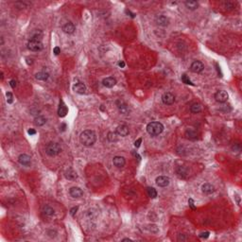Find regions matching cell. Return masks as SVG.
I'll list each match as a JSON object with an SVG mask.
<instances>
[{"label": "cell", "instance_id": "obj_37", "mask_svg": "<svg viewBox=\"0 0 242 242\" xmlns=\"http://www.w3.org/2000/svg\"><path fill=\"white\" fill-rule=\"evenodd\" d=\"M10 85L12 86V88H15L16 85H17V81L15 80H12L11 81H10Z\"/></svg>", "mask_w": 242, "mask_h": 242}, {"label": "cell", "instance_id": "obj_34", "mask_svg": "<svg viewBox=\"0 0 242 242\" xmlns=\"http://www.w3.org/2000/svg\"><path fill=\"white\" fill-rule=\"evenodd\" d=\"M53 53L55 54V55H59V54L61 53V48L59 46H55L53 49Z\"/></svg>", "mask_w": 242, "mask_h": 242}, {"label": "cell", "instance_id": "obj_21", "mask_svg": "<svg viewBox=\"0 0 242 242\" xmlns=\"http://www.w3.org/2000/svg\"><path fill=\"white\" fill-rule=\"evenodd\" d=\"M42 212L44 215H46V216L47 217H51V216H53L54 214H55V211H54V209L52 208V207H50L48 205H45L43 207V209H42Z\"/></svg>", "mask_w": 242, "mask_h": 242}, {"label": "cell", "instance_id": "obj_16", "mask_svg": "<svg viewBox=\"0 0 242 242\" xmlns=\"http://www.w3.org/2000/svg\"><path fill=\"white\" fill-rule=\"evenodd\" d=\"M129 128L126 125H120L117 128V134L120 136H127L129 134Z\"/></svg>", "mask_w": 242, "mask_h": 242}, {"label": "cell", "instance_id": "obj_13", "mask_svg": "<svg viewBox=\"0 0 242 242\" xmlns=\"http://www.w3.org/2000/svg\"><path fill=\"white\" fill-rule=\"evenodd\" d=\"M64 176H65V178L67 180H70V181H75L78 178V175H77V172L75 171L73 168H69L68 169H66L65 173H64Z\"/></svg>", "mask_w": 242, "mask_h": 242}, {"label": "cell", "instance_id": "obj_42", "mask_svg": "<svg viewBox=\"0 0 242 242\" xmlns=\"http://www.w3.org/2000/svg\"><path fill=\"white\" fill-rule=\"evenodd\" d=\"M61 130H62V131L63 132V131H65V129H66V124H64V123H63L62 125H61Z\"/></svg>", "mask_w": 242, "mask_h": 242}, {"label": "cell", "instance_id": "obj_23", "mask_svg": "<svg viewBox=\"0 0 242 242\" xmlns=\"http://www.w3.org/2000/svg\"><path fill=\"white\" fill-rule=\"evenodd\" d=\"M185 136L189 139H196L198 137V132L194 129H188L185 132Z\"/></svg>", "mask_w": 242, "mask_h": 242}, {"label": "cell", "instance_id": "obj_30", "mask_svg": "<svg viewBox=\"0 0 242 242\" xmlns=\"http://www.w3.org/2000/svg\"><path fill=\"white\" fill-rule=\"evenodd\" d=\"M107 138H108V140L110 141V142H115V141H117V132H109Z\"/></svg>", "mask_w": 242, "mask_h": 242}, {"label": "cell", "instance_id": "obj_19", "mask_svg": "<svg viewBox=\"0 0 242 242\" xmlns=\"http://www.w3.org/2000/svg\"><path fill=\"white\" fill-rule=\"evenodd\" d=\"M117 108H118L119 112H120L122 115H127L128 114L129 108H128V106L124 103L123 101L118 100V101H117Z\"/></svg>", "mask_w": 242, "mask_h": 242}, {"label": "cell", "instance_id": "obj_7", "mask_svg": "<svg viewBox=\"0 0 242 242\" xmlns=\"http://www.w3.org/2000/svg\"><path fill=\"white\" fill-rule=\"evenodd\" d=\"M156 185H157L158 186L160 187H166V186H168L169 185V183H170V179L168 178V177H166V176H159L156 178Z\"/></svg>", "mask_w": 242, "mask_h": 242}, {"label": "cell", "instance_id": "obj_11", "mask_svg": "<svg viewBox=\"0 0 242 242\" xmlns=\"http://www.w3.org/2000/svg\"><path fill=\"white\" fill-rule=\"evenodd\" d=\"M155 22L157 24L158 26H161V27H166L169 24V19L166 16H164V15H159L156 17L155 19Z\"/></svg>", "mask_w": 242, "mask_h": 242}, {"label": "cell", "instance_id": "obj_29", "mask_svg": "<svg viewBox=\"0 0 242 242\" xmlns=\"http://www.w3.org/2000/svg\"><path fill=\"white\" fill-rule=\"evenodd\" d=\"M177 174L181 177H185L187 175V169L185 166H179L178 169H177Z\"/></svg>", "mask_w": 242, "mask_h": 242}, {"label": "cell", "instance_id": "obj_3", "mask_svg": "<svg viewBox=\"0 0 242 242\" xmlns=\"http://www.w3.org/2000/svg\"><path fill=\"white\" fill-rule=\"evenodd\" d=\"M61 151H62V148H61L60 144H58L56 142H50L46 147V154L51 156V157L58 155Z\"/></svg>", "mask_w": 242, "mask_h": 242}, {"label": "cell", "instance_id": "obj_43", "mask_svg": "<svg viewBox=\"0 0 242 242\" xmlns=\"http://www.w3.org/2000/svg\"><path fill=\"white\" fill-rule=\"evenodd\" d=\"M118 65L120 66V67L123 68V67L125 66V63H124V62H122V61H121V62H119V63H118Z\"/></svg>", "mask_w": 242, "mask_h": 242}, {"label": "cell", "instance_id": "obj_38", "mask_svg": "<svg viewBox=\"0 0 242 242\" xmlns=\"http://www.w3.org/2000/svg\"><path fill=\"white\" fill-rule=\"evenodd\" d=\"M232 149H233V151H236L237 149V151H240V145L239 144H235Z\"/></svg>", "mask_w": 242, "mask_h": 242}, {"label": "cell", "instance_id": "obj_8", "mask_svg": "<svg viewBox=\"0 0 242 242\" xmlns=\"http://www.w3.org/2000/svg\"><path fill=\"white\" fill-rule=\"evenodd\" d=\"M204 68V65L202 62H200V61H195V62H193L191 66H190V70L192 71L193 73H200L202 72Z\"/></svg>", "mask_w": 242, "mask_h": 242}, {"label": "cell", "instance_id": "obj_14", "mask_svg": "<svg viewBox=\"0 0 242 242\" xmlns=\"http://www.w3.org/2000/svg\"><path fill=\"white\" fill-rule=\"evenodd\" d=\"M113 163L117 168H121L125 166L126 161H125V158L122 157V156H115V157L114 158V160H113Z\"/></svg>", "mask_w": 242, "mask_h": 242}, {"label": "cell", "instance_id": "obj_9", "mask_svg": "<svg viewBox=\"0 0 242 242\" xmlns=\"http://www.w3.org/2000/svg\"><path fill=\"white\" fill-rule=\"evenodd\" d=\"M69 193H70L71 197L74 198V199H79V198L82 197V195H83L82 190H81L80 187H76V186L71 187L69 190Z\"/></svg>", "mask_w": 242, "mask_h": 242}, {"label": "cell", "instance_id": "obj_15", "mask_svg": "<svg viewBox=\"0 0 242 242\" xmlns=\"http://www.w3.org/2000/svg\"><path fill=\"white\" fill-rule=\"evenodd\" d=\"M73 89L76 93L82 95L85 93V91H86V86H85V84L82 82H77L73 86Z\"/></svg>", "mask_w": 242, "mask_h": 242}, {"label": "cell", "instance_id": "obj_39", "mask_svg": "<svg viewBox=\"0 0 242 242\" xmlns=\"http://www.w3.org/2000/svg\"><path fill=\"white\" fill-rule=\"evenodd\" d=\"M77 211H78V207H77V206H76V207H73V208L70 210V214H71V216H74V215L77 213Z\"/></svg>", "mask_w": 242, "mask_h": 242}, {"label": "cell", "instance_id": "obj_1", "mask_svg": "<svg viewBox=\"0 0 242 242\" xmlns=\"http://www.w3.org/2000/svg\"><path fill=\"white\" fill-rule=\"evenodd\" d=\"M80 141L81 144L85 147H91L96 143L97 135L93 131H91V130H86V131H84L80 134Z\"/></svg>", "mask_w": 242, "mask_h": 242}, {"label": "cell", "instance_id": "obj_41", "mask_svg": "<svg viewBox=\"0 0 242 242\" xmlns=\"http://www.w3.org/2000/svg\"><path fill=\"white\" fill-rule=\"evenodd\" d=\"M188 203H189V205L191 206V208H192V209H195V206H194V202H193V200H192V199H189Z\"/></svg>", "mask_w": 242, "mask_h": 242}, {"label": "cell", "instance_id": "obj_31", "mask_svg": "<svg viewBox=\"0 0 242 242\" xmlns=\"http://www.w3.org/2000/svg\"><path fill=\"white\" fill-rule=\"evenodd\" d=\"M235 7H236V4H235L234 2L228 1V2L224 3V8H225L226 10H234Z\"/></svg>", "mask_w": 242, "mask_h": 242}, {"label": "cell", "instance_id": "obj_45", "mask_svg": "<svg viewBox=\"0 0 242 242\" xmlns=\"http://www.w3.org/2000/svg\"><path fill=\"white\" fill-rule=\"evenodd\" d=\"M122 241H132V239H130V238H124V239H122Z\"/></svg>", "mask_w": 242, "mask_h": 242}, {"label": "cell", "instance_id": "obj_17", "mask_svg": "<svg viewBox=\"0 0 242 242\" xmlns=\"http://www.w3.org/2000/svg\"><path fill=\"white\" fill-rule=\"evenodd\" d=\"M63 30L64 33H67V34H72L75 30H76V28H75L74 24L71 23V22H68L66 23L65 25L63 26Z\"/></svg>", "mask_w": 242, "mask_h": 242}, {"label": "cell", "instance_id": "obj_28", "mask_svg": "<svg viewBox=\"0 0 242 242\" xmlns=\"http://www.w3.org/2000/svg\"><path fill=\"white\" fill-rule=\"evenodd\" d=\"M147 192H148V195L151 198V199H155L157 197V191L153 188V187H148L147 188Z\"/></svg>", "mask_w": 242, "mask_h": 242}, {"label": "cell", "instance_id": "obj_25", "mask_svg": "<svg viewBox=\"0 0 242 242\" xmlns=\"http://www.w3.org/2000/svg\"><path fill=\"white\" fill-rule=\"evenodd\" d=\"M35 78H36L37 80L46 81V80L49 78V74H48V73H46V72H39V73H37V74L35 75Z\"/></svg>", "mask_w": 242, "mask_h": 242}, {"label": "cell", "instance_id": "obj_36", "mask_svg": "<svg viewBox=\"0 0 242 242\" xmlns=\"http://www.w3.org/2000/svg\"><path fill=\"white\" fill-rule=\"evenodd\" d=\"M209 237V232H204V233H202L200 235V237L202 238H207Z\"/></svg>", "mask_w": 242, "mask_h": 242}, {"label": "cell", "instance_id": "obj_24", "mask_svg": "<svg viewBox=\"0 0 242 242\" xmlns=\"http://www.w3.org/2000/svg\"><path fill=\"white\" fill-rule=\"evenodd\" d=\"M46 122V119L44 117H41V115L36 117L35 118H34V124H35L36 126H38V127H41V126L45 125Z\"/></svg>", "mask_w": 242, "mask_h": 242}, {"label": "cell", "instance_id": "obj_5", "mask_svg": "<svg viewBox=\"0 0 242 242\" xmlns=\"http://www.w3.org/2000/svg\"><path fill=\"white\" fill-rule=\"evenodd\" d=\"M215 98H216V100L217 102H220V103H224V102H226L228 100V98H229V95H228L226 91L220 90L215 94Z\"/></svg>", "mask_w": 242, "mask_h": 242}, {"label": "cell", "instance_id": "obj_10", "mask_svg": "<svg viewBox=\"0 0 242 242\" xmlns=\"http://www.w3.org/2000/svg\"><path fill=\"white\" fill-rule=\"evenodd\" d=\"M18 162L21 164L22 166H29L31 163V158L28 154H21L18 157Z\"/></svg>", "mask_w": 242, "mask_h": 242}, {"label": "cell", "instance_id": "obj_12", "mask_svg": "<svg viewBox=\"0 0 242 242\" xmlns=\"http://www.w3.org/2000/svg\"><path fill=\"white\" fill-rule=\"evenodd\" d=\"M102 84L107 88H112L117 84V80L113 77H109V78H106V79H104L103 80H102Z\"/></svg>", "mask_w": 242, "mask_h": 242}, {"label": "cell", "instance_id": "obj_40", "mask_svg": "<svg viewBox=\"0 0 242 242\" xmlns=\"http://www.w3.org/2000/svg\"><path fill=\"white\" fill-rule=\"evenodd\" d=\"M28 134L29 135H34V134H36V131L34 129H29L28 131Z\"/></svg>", "mask_w": 242, "mask_h": 242}, {"label": "cell", "instance_id": "obj_26", "mask_svg": "<svg viewBox=\"0 0 242 242\" xmlns=\"http://www.w3.org/2000/svg\"><path fill=\"white\" fill-rule=\"evenodd\" d=\"M190 111H191L193 114H198L202 111V106H200V104H199V103H194L191 105V107H190Z\"/></svg>", "mask_w": 242, "mask_h": 242}, {"label": "cell", "instance_id": "obj_33", "mask_svg": "<svg viewBox=\"0 0 242 242\" xmlns=\"http://www.w3.org/2000/svg\"><path fill=\"white\" fill-rule=\"evenodd\" d=\"M7 101H8V103H10V104L12 103V101H13V97L11 92H8V93H7Z\"/></svg>", "mask_w": 242, "mask_h": 242}, {"label": "cell", "instance_id": "obj_27", "mask_svg": "<svg viewBox=\"0 0 242 242\" xmlns=\"http://www.w3.org/2000/svg\"><path fill=\"white\" fill-rule=\"evenodd\" d=\"M43 37V33L40 31V30H34V31L31 33V38L30 39H34V40H39L41 41Z\"/></svg>", "mask_w": 242, "mask_h": 242}, {"label": "cell", "instance_id": "obj_2", "mask_svg": "<svg viewBox=\"0 0 242 242\" xmlns=\"http://www.w3.org/2000/svg\"><path fill=\"white\" fill-rule=\"evenodd\" d=\"M163 131H164L163 124L157 121L151 122V123H149L148 126H147V132H148V134L151 136L159 135Z\"/></svg>", "mask_w": 242, "mask_h": 242}, {"label": "cell", "instance_id": "obj_4", "mask_svg": "<svg viewBox=\"0 0 242 242\" xmlns=\"http://www.w3.org/2000/svg\"><path fill=\"white\" fill-rule=\"evenodd\" d=\"M28 47L29 50L34 51V52H38L43 49V44L39 40L30 39L28 43Z\"/></svg>", "mask_w": 242, "mask_h": 242}, {"label": "cell", "instance_id": "obj_20", "mask_svg": "<svg viewBox=\"0 0 242 242\" xmlns=\"http://www.w3.org/2000/svg\"><path fill=\"white\" fill-rule=\"evenodd\" d=\"M202 191L205 194H212L215 191V187H214V185H211V183H204V185H202Z\"/></svg>", "mask_w": 242, "mask_h": 242}, {"label": "cell", "instance_id": "obj_32", "mask_svg": "<svg viewBox=\"0 0 242 242\" xmlns=\"http://www.w3.org/2000/svg\"><path fill=\"white\" fill-rule=\"evenodd\" d=\"M182 81L183 83H185V84H189V85H194V83H192V81L189 80V78L186 76L185 74H183V76H182Z\"/></svg>", "mask_w": 242, "mask_h": 242}, {"label": "cell", "instance_id": "obj_35", "mask_svg": "<svg viewBox=\"0 0 242 242\" xmlns=\"http://www.w3.org/2000/svg\"><path fill=\"white\" fill-rule=\"evenodd\" d=\"M141 143H142V138H138L137 140L134 142V146L136 147V148H139L141 145Z\"/></svg>", "mask_w": 242, "mask_h": 242}, {"label": "cell", "instance_id": "obj_22", "mask_svg": "<svg viewBox=\"0 0 242 242\" xmlns=\"http://www.w3.org/2000/svg\"><path fill=\"white\" fill-rule=\"evenodd\" d=\"M185 7L187 9L193 11V10H196L198 7H199V3H198L197 1H194V0H189V1L185 2Z\"/></svg>", "mask_w": 242, "mask_h": 242}, {"label": "cell", "instance_id": "obj_6", "mask_svg": "<svg viewBox=\"0 0 242 242\" xmlns=\"http://www.w3.org/2000/svg\"><path fill=\"white\" fill-rule=\"evenodd\" d=\"M162 100L164 102V104H166V105H171L174 103V101H175V97H174V95L171 94V93H169V92H168V93H165L163 95V97H162Z\"/></svg>", "mask_w": 242, "mask_h": 242}, {"label": "cell", "instance_id": "obj_44", "mask_svg": "<svg viewBox=\"0 0 242 242\" xmlns=\"http://www.w3.org/2000/svg\"><path fill=\"white\" fill-rule=\"evenodd\" d=\"M181 239H182V240H185V237H183V236L181 237V235H179V237H178V240H181Z\"/></svg>", "mask_w": 242, "mask_h": 242}, {"label": "cell", "instance_id": "obj_18", "mask_svg": "<svg viewBox=\"0 0 242 242\" xmlns=\"http://www.w3.org/2000/svg\"><path fill=\"white\" fill-rule=\"evenodd\" d=\"M68 113V109L65 106V104L63 103V101L60 102V106L59 109H58V115H59V117H64Z\"/></svg>", "mask_w": 242, "mask_h": 242}]
</instances>
